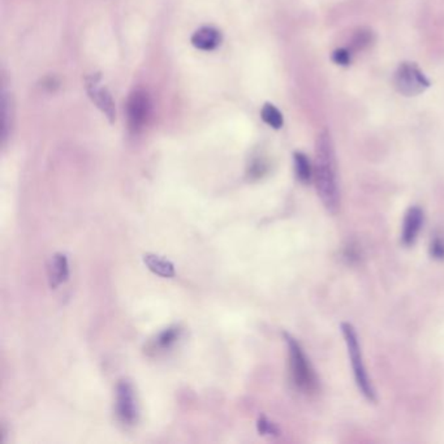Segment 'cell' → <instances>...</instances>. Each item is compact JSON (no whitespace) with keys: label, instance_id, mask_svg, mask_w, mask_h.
<instances>
[{"label":"cell","instance_id":"d6986e66","mask_svg":"<svg viewBox=\"0 0 444 444\" xmlns=\"http://www.w3.org/2000/svg\"><path fill=\"white\" fill-rule=\"evenodd\" d=\"M430 253L436 260H444V241L439 237H436L430 246Z\"/></svg>","mask_w":444,"mask_h":444},{"label":"cell","instance_id":"7a4b0ae2","mask_svg":"<svg viewBox=\"0 0 444 444\" xmlns=\"http://www.w3.org/2000/svg\"><path fill=\"white\" fill-rule=\"evenodd\" d=\"M285 342L290 354V375L293 383L299 390L304 392H314L317 390L318 381L316 372L309 363L308 357L304 354L301 345L295 337L285 334Z\"/></svg>","mask_w":444,"mask_h":444},{"label":"cell","instance_id":"8fae6325","mask_svg":"<svg viewBox=\"0 0 444 444\" xmlns=\"http://www.w3.org/2000/svg\"><path fill=\"white\" fill-rule=\"evenodd\" d=\"M144 262L150 271L154 272L162 278H173L176 274L173 263L156 254H145Z\"/></svg>","mask_w":444,"mask_h":444},{"label":"cell","instance_id":"5b68a950","mask_svg":"<svg viewBox=\"0 0 444 444\" xmlns=\"http://www.w3.org/2000/svg\"><path fill=\"white\" fill-rule=\"evenodd\" d=\"M116 413L121 424L133 426L138 421L136 391L130 382L120 381L116 387Z\"/></svg>","mask_w":444,"mask_h":444},{"label":"cell","instance_id":"52a82bcc","mask_svg":"<svg viewBox=\"0 0 444 444\" xmlns=\"http://www.w3.org/2000/svg\"><path fill=\"white\" fill-rule=\"evenodd\" d=\"M85 86L89 94L91 102L102 111V114L109 119V123H114L116 120V109L115 102L112 100V95L109 89L105 86H100V73H93L85 79Z\"/></svg>","mask_w":444,"mask_h":444},{"label":"cell","instance_id":"e0dca14e","mask_svg":"<svg viewBox=\"0 0 444 444\" xmlns=\"http://www.w3.org/2000/svg\"><path fill=\"white\" fill-rule=\"evenodd\" d=\"M1 105H3V130H1V136H3V140L6 141V138L8 136L9 127H11V124L8 123V118L11 116V103H9L7 94H3Z\"/></svg>","mask_w":444,"mask_h":444},{"label":"cell","instance_id":"277c9868","mask_svg":"<svg viewBox=\"0 0 444 444\" xmlns=\"http://www.w3.org/2000/svg\"><path fill=\"white\" fill-rule=\"evenodd\" d=\"M393 83L396 90L405 97H415L426 90L430 81L415 63H401L395 73Z\"/></svg>","mask_w":444,"mask_h":444},{"label":"cell","instance_id":"7c38bea8","mask_svg":"<svg viewBox=\"0 0 444 444\" xmlns=\"http://www.w3.org/2000/svg\"><path fill=\"white\" fill-rule=\"evenodd\" d=\"M293 161H295V171H296V176L299 179L300 182H304V184H308L313 177V168L310 166L308 156L304 154V153H295L293 155Z\"/></svg>","mask_w":444,"mask_h":444},{"label":"cell","instance_id":"9c48e42d","mask_svg":"<svg viewBox=\"0 0 444 444\" xmlns=\"http://www.w3.org/2000/svg\"><path fill=\"white\" fill-rule=\"evenodd\" d=\"M69 278V264L68 258L63 253L53 255L48 263V281L51 288H58Z\"/></svg>","mask_w":444,"mask_h":444},{"label":"cell","instance_id":"9a60e30c","mask_svg":"<svg viewBox=\"0 0 444 444\" xmlns=\"http://www.w3.org/2000/svg\"><path fill=\"white\" fill-rule=\"evenodd\" d=\"M261 118L263 121L274 128V129H281L283 127V115L281 111L276 109L271 103H266L261 109Z\"/></svg>","mask_w":444,"mask_h":444},{"label":"cell","instance_id":"ac0fdd59","mask_svg":"<svg viewBox=\"0 0 444 444\" xmlns=\"http://www.w3.org/2000/svg\"><path fill=\"white\" fill-rule=\"evenodd\" d=\"M258 431L263 436H278V429L267 418L262 417L258 421Z\"/></svg>","mask_w":444,"mask_h":444},{"label":"cell","instance_id":"3957f363","mask_svg":"<svg viewBox=\"0 0 444 444\" xmlns=\"http://www.w3.org/2000/svg\"><path fill=\"white\" fill-rule=\"evenodd\" d=\"M342 331L344 335L345 344L348 348V354L352 363V369H354V379L358 386V389L361 391L363 396L369 401L375 400V391L372 389V382L366 372L365 365H363V352H361V345L358 342V336L352 325L349 323H343L342 325Z\"/></svg>","mask_w":444,"mask_h":444},{"label":"cell","instance_id":"5bb4252c","mask_svg":"<svg viewBox=\"0 0 444 444\" xmlns=\"http://www.w3.org/2000/svg\"><path fill=\"white\" fill-rule=\"evenodd\" d=\"M375 41V36L370 29L368 27H361L358 29L354 36H352V41H351V51H363L366 50L368 47L374 43Z\"/></svg>","mask_w":444,"mask_h":444},{"label":"cell","instance_id":"ba28073f","mask_svg":"<svg viewBox=\"0 0 444 444\" xmlns=\"http://www.w3.org/2000/svg\"><path fill=\"white\" fill-rule=\"evenodd\" d=\"M422 224H424V211L418 206L410 208L407 211L404 223H403V234H401L403 243L405 245L415 244Z\"/></svg>","mask_w":444,"mask_h":444},{"label":"cell","instance_id":"6da1fadb","mask_svg":"<svg viewBox=\"0 0 444 444\" xmlns=\"http://www.w3.org/2000/svg\"><path fill=\"white\" fill-rule=\"evenodd\" d=\"M316 182L325 208L335 213L340 206V188L337 182L335 150L328 132H322L316 145Z\"/></svg>","mask_w":444,"mask_h":444},{"label":"cell","instance_id":"30bf717a","mask_svg":"<svg viewBox=\"0 0 444 444\" xmlns=\"http://www.w3.org/2000/svg\"><path fill=\"white\" fill-rule=\"evenodd\" d=\"M191 42L199 50L213 51L222 43V33L215 27H201L197 32H194Z\"/></svg>","mask_w":444,"mask_h":444},{"label":"cell","instance_id":"8992f818","mask_svg":"<svg viewBox=\"0 0 444 444\" xmlns=\"http://www.w3.org/2000/svg\"><path fill=\"white\" fill-rule=\"evenodd\" d=\"M152 112V102L144 90H135L127 100L128 126L133 133L141 132Z\"/></svg>","mask_w":444,"mask_h":444},{"label":"cell","instance_id":"4fadbf2b","mask_svg":"<svg viewBox=\"0 0 444 444\" xmlns=\"http://www.w3.org/2000/svg\"><path fill=\"white\" fill-rule=\"evenodd\" d=\"M182 330L179 327H170L161 332L153 343V351H164L176 343Z\"/></svg>","mask_w":444,"mask_h":444},{"label":"cell","instance_id":"2e32d148","mask_svg":"<svg viewBox=\"0 0 444 444\" xmlns=\"http://www.w3.org/2000/svg\"><path fill=\"white\" fill-rule=\"evenodd\" d=\"M332 62L337 64V65H343V67H348L351 62H352V51L349 48H337L331 56Z\"/></svg>","mask_w":444,"mask_h":444}]
</instances>
